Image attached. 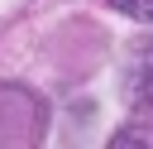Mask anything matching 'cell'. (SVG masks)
Segmentation results:
<instances>
[{"label":"cell","instance_id":"cell-1","mask_svg":"<svg viewBox=\"0 0 153 149\" xmlns=\"http://www.w3.org/2000/svg\"><path fill=\"white\" fill-rule=\"evenodd\" d=\"M134 144L153 149V125H124V130L110 135V149H134Z\"/></svg>","mask_w":153,"mask_h":149},{"label":"cell","instance_id":"cell-2","mask_svg":"<svg viewBox=\"0 0 153 149\" xmlns=\"http://www.w3.org/2000/svg\"><path fill=\"white\" fill-rule=\"evenodd\" d=\"M120 14H129V19H143V24H153V0H110Z\"/></svg>","mask_w":153,"mask_h":149}]
</instances>
